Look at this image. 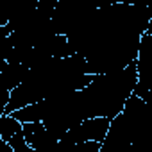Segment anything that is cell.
I'll list each match as a JSON object with an SVG mask.
<instances>
[{"instance_id":"cell-4","label":"cell","mask_w":152,"mask_h":152,"mask_svg":"<svg viewBox=\"0 0 152 152\" xmlns=\"http://www.w3.org/2000/svg\"><path fill=\"white\" fill-rule=\"evenodd\" d=\"M22 131V124L9 113L0 115V136L6 141H9L15 134H18Z\"/></svg>"},{"instance_id":"cell-5","label":"cell","mask_w":152,"mask_h":152,"mask_svg":"<svg viewBox=\"0 0 152 152\" xmlns=\"http://www.w3.org/2000/svg\"><path fill=\"white\" fill-rule=\"evenodd\" d=\"M13 48H15V45H13V41H11V36L0 38V59L7 61L9 56H11V52H13Z\"/></svg>"},{"instance_id":"cell-2","label":"cell","mask_w":152,"mask_h":152,"mask_svg":"<svg viewBox=\"0 0 152 152\" xmlns=\"http://www.w3.org/2000/svg\"><path fill=\"white\" fill-rule=\"evenodd\" d=\"M27 72H29V68L25 64L7 61L6 66L2 68V72H0V88L11 91L13 88H16L23 81V77L27 75Z\"/></svg>"},{"instance_id":"cell-3","label":"cell","mask_w":152,"mask_h":152,"mask_svg":"<svg viewBox=\"0 0 152 152\" xmlns=\"http://www.w3.org/2000/svg\"><path fill=\"white\" fill-rule=\"evenodd\" d=\"M13 115L20 124H25V122H41L43 120V115H45V99L43 100H38V102H32V104H27L20 109H15Z\"/></svg>"},{"instance_id":"cell-6","label":"cell","mask_w":152,"mask_h":152,"mask_svg":"<svg viewBox=\"0 0 152 152\" xmlns=\"http://www.w3.org/2000/svg\"><path fill=\"white\" fill-rule=\"evenodd\" d=\"M9 90H4V88H0V115H4L6 111V104L9 102Z\"/></svg>"},{"instance_id":"cell-1","label":"cell","mask_w":152,"mask_h":152,"mask_svg":"<svg viewBox=\"0 0 152 152\" xmlns=\"http://www.w3.org/2000/svg\"><path fill=\"white\" fill-rule=\"evenodd\" d=\"M23 138L27 145L36 152V150H52L57 145V140L50 136V132L45 129L43 122H25L22 124Z\"/></svg>"},{"instance_id":"cell-7","label":"cell","mask_w":152,"mask_h":152,"mask_svg":"<svg viewBox=\"0 0 152 152\" xmlns=\"http://www.w3.org/2000/svg\"><path fill=\"white\" fill-rule=\"evenodd\" d=\"M0 152H13L11 147H9V143H7L2 136H0Z\"/></svg>"}]
</instances>
